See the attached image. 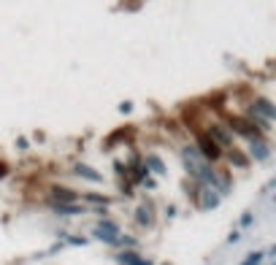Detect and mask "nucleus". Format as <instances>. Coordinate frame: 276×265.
<instances>
[{
  "label": "nucleus",
  "mask_w": 276,
  "mask_h": 265,
  "mask_svg": "<svg viewBox=\"0 0 276 265\" xmlns=\"http://www.w3.org/2000/svg\"><path fill=\"white\" fill-rule=\"evenodd\" d=\"M95 238H100V241H106V244H117L119 241V227L114 222H100L98 227H95Z\"/></svg>",
  "instance_id": "obj_1"
},
{
  "label": "nucleus",
  "mask_w": 276,
  "mask_h": 265,
  "mask_svg": "<svg viewBox=\"0 0 276 265\" xmlns=\"http://www.w3.org/2000/svg\"><path fill=\"white\" fill-rule=\"evenodd\" d=\"M198 143H200V152H203V160H206V163H209V160H217V157H219V146H217V143H214L209 136H200Z\"/></svg>",
  "instance_id": "obj_2"
},
{
  "label": "nucleus",
  "mask_w": 276,
  "mask_h": 265,
  "mask_svg": "<svg viewBox=\"0 0 276 265\" xmlns=\"http://www.w3.org/2000/svg\"><path fill=\"white\" fill-rule=\"evenodd\" d=\"M249 154H252L257 163H265V160H268V146H265L263 141H252V146H249Z\"/></svg>",
  "instance_id": "obj_3"
},
{
  "label": "nucleus",
  "mask_w": 276,
  "mask_h": 265,
  "mask_svg": "<svg viewBox=\"0 0 276 265\" xmlns=\"http://www.w3.org/2000/svg\"><path fill=\"white\" fill-rule=\"evenodd\" d=\"M54 211L68 217V214H84L87 208H84V206H76V203H54Z\"/></svg>",
  "instance_id": "obj_4"
},
{
  "label": "nucleus",
  "mask_w": 276,
  "mask_h": 265,
  "mask_svg": "<svg viewBox=\"0 0 276 265\" xmlns=\"http://www.w3.org/2000/svg\"><path fill=\"white\" fill-rule=\"evenodd\" d=\"M209 138H212L217 146H230V136L225 133V130H219V127H212V130H209Z\"/></svg>",
  "instance_id": "obj_5"
},
{
  "label": "nucleus",
  "mask_w": 276,
  "mask_h": 265,
  "mask_svg": "<svg viewBox=\"0 0 276 265\" xmlns=\"http://www.w3.org/2000/svg\"><path fill=\"white\" fill-rule=\"evenodd\" d=\"M255 111H260V114H263V119H274V106H271V103L268 101H265V98H260V101L257 103H255ZM252 111V114H255Z\"/></svg>",
  "instance_id": "obj_6"
},
{
  "label": "nucleus",
  "mask_w": 276,
  "mask_h": 265,
  "mask_svg": "<svg viewBox=\"0 0 276 265\" xmlns=\"http://www.w3.org/2000/svg\"><path fill=\"white\" fill-rule=\"evenodd\" d=\"M217 203H219V195L212 192V189L206 187V189H203V198H200V206H203V208H214Z\"/></svg>",
  "instance_id": "obj_7"
},
{
  "label": "nucleus",
  "mask_w": 276,
  "mask_h": 265,
  "mask_svg": "<svg viewBox=\"0 0 276 265\" xmlns=\"http://www.w3.org/2000/svg\"><path fill=\"white\" fill-rule=\"evenodd\" d=\"M76 173L82 179H89V182H100V179H103L98 171H92V168H87V165H76Z\"/></svg>",
  "instance_id": "obj_8"
},
{
  "label": "nucleus",
  "mask_w": 276,
  "mask_h": 265,
  "mask_svg": "<svg viewBox=\"0 0 276 265\" xmlns=\"http://www.w3.org/2000/svg\"><path fill=\"white\" fill-rule=\"evenodd\" d=\"M147 168H149V171H154V173H165L163 160H160V157H154V154H149V157H147Z\"/></svg>",
  "instance_id": "obj_9"
},
{
  "label": "nucleus",
  "mask_w": 276,
  "mask_h": 265,
  "mask_svg": "<svg viewBox=\"0 0 276 265\" xmlns=\"http://www.w3.org/2000/svg\"><path fill=\"white\" fill-rule=\"evenodd\" d=\"M54 198L63 201V203H73V201H76V195H73L71 189H63V187H54Z\"/></svg>",
  "instance_id": "obj_10"
},
{
  "label": "nucleus",
  "mask_w": 276,
  "mask_h": 265,
  "mask_svg": "<svg viewBox=\"0 0 276 265\" xmlns=\"http://www.w3.org/2000/svg\"><path fill=\"white\" fill-rule=\"evenodd\" d=\"M135 217H138V222H141V224H149V222H152L149 211H144V208H138V214H135Z\"/></svg>",
  "instance_id": "obj_11"
},
{
  "label": "nucleus",
  "mask_w": 276,
  "mask_h": 265,
  "mask_svg": "<svg viewBox=\"0 0 276 265\" xmlns=\"http://www.w3.org/2000/svg\"><path fill=\"white\" fill-rule=\"evenodd\" d=\"M230 160H235L238 165H247V157H244V154H238V152H233V154H230Z\"/></svg>",
  "instance_id": "obj_12"
},
{
  "label": "nucleus",
  "mask_w": 276,
  "mask_h": 265,
  "mask_svg": "<svg viewBox=\"0 0 276 265\" xmlns=\"http://www.w3.org/2000/svg\"><path fill=\"white\" fill-rule=\"evenodd\" d=\"M260 257H263V254H252V257H249L244 265H257V263H260Z\"/></svg>",
  "instance_id": "obj_13"
},
{
  "label": "nucleus",
  "mask_w": 276,
  "mask_h": 265,
  "mask_svg": "<svg viewBox=\"0 0 276 265\" xmlns=\"http://www.w3.org/2000/svg\"><path fill=\"white\" fill-rule=\"evenodd\" d=\"M17 146H19V149H27V146H30V143H27V138H19V141H17Z\"/></svg>",
  "instance_id": "obj_14"
}]
</instances>
